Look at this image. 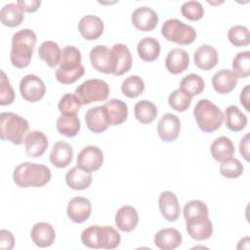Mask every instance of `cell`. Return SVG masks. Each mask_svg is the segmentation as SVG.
Returning <instances> with one entry per match:
<instances>
[{"label": "cell", "instance_id": "8d00e7d4", "mask_svg": "<svg viewBox=\"0 0 250 250\" xmlns=\"http://www.w3.org/2000/svg\"><path fill=\"white\" fill-rule=\"evenodd\" d=\"M205 88L203 78L195 73H189L183 77L180 82V89L190 95L191 97L199 95Z\"/></svg>", "mask_w": 250, "mask_h": 250}, {"label": "cell", "instance_id": "f907efd6", "mask_svg": "<svg viewBox=\"0 0 250 250\" xmlns=\"http://www.w3.org/2000/svg\"><path fill=\"white\" fill-rule=\"evenodd\" d=\"M239 152L246 161H249V133H246L240 140Z\"/></svg>", "mask_w": 250, "mask_h": 250}, {"label": "cell", "instance_id": "74e56055", "mask_svg": "<svg viewBox=\"0 0 250 250\" xmlns=\"http://www.w3.org/2000/svg\"><path fill=\"white\" fill-rule=\"evenodd\" d=\"M145 91V82L139 75H130L121 84V92L124 96L133 99L142 95Z\"/></svg>", "mask_w": 250, "mask_h": 250}, {"label": "cell", "instance_id": "f546056e", "mask_svg": "<svg viewBox=\"0 0 250 250\" xmlns=\"http://www.w3.org/2000/svg\"><path fill=\"white\" fill-rule=\"evenodd\" d=\"M23 9L18 3L4 5L0 11L1 23L8 27L19 26L23 21Z\"/></svg>", "mask_w": 250, "mask_h": 250}, {"label": "cell", "instance_id": "277c9868", "mask_svg": "<svg viewBox=\"0 0 250 250\" xmlns=\"http://www.w3.org/2000/svg\"><path fill=\"white\" fill-rule=\"evenodd\" d=\"M29 130L28 121L14 112H1L0 114V138L14 145H21Z\"/></svg>", "mask_w": 250, "mask_h": 250}, {"label": "cell", "instance_id": "816d5d0a", "mask_svg": "<svg viewBox=\"0 0 250 250\" xmlns=\"http://www.w3.org/2000/svg\"><path fill=\"white\" fill-rule=\"evenodd\" d=\"M240 103L243 105V107L246 109V111H249V85H246L240 93V97H239Z\"/></svg>", "mask_w": 250, "mask_h": 250}, {"label": "cell", "instance_id": "9a60e30c", "mask_svg": "<svg viewBox=\"0 0 250 250\" xmlns=\"http://www.w3.org/2000/svg\"><path fill=\"white\" fill-rule=\"evenodd\" d=\"M158 207L161 215L169 222H175L180 217L181 207L178 197L170 190H165L160 193Z\"/></svg>", "mask_w": 250, "mask_h": 250}, {"label": "cell", "instance_id": "ab89813d", "mask_svg": "<svg viewBox=\"0 0 250 250\" xmlns=\"http://www.w3.org/2000/svg\"><path fill=\"white\" fill-rule=\"evenodd\" d=\"M228 39L235 47L248 46L250 43V32L248 27L241 24L232 25L228 31Z\"/></svg>", "mask_w": 250, "mask_h": 250}, {"label": "cell", "instance_id": "c3c4849f", "mask_svg": "<svg viewBox=\"0 0 250 250\" xmlns=\"http://www.w3.org/2000/svg\"><path fill=\"white\" fill-rule=\"evenodd\" d=\"M15 238L13 233L7 229L0 230V248L3 250H11L14 248Z\"/></svg>", "mask_w": 250, "mask_h": 250}, {"label": "cell", "instance_id": "8fae6325", "mask_svg": "<svg viewBox=\"0 0 250 250\" xmlns=\"http://www.w3.org/2000/svg\"><path fill=\"white\" fill-rule=\"evenodd\" d=\"M159 18L157 13L147 7V6H141L136 8L131 16V21L133 25L141 31H150L153 30L157 23Z\"/></svg>", "mask_w": 250, "mask_h": 250}, {"label": "cell", "instance_id": "4dcf8cb0", "mask_svg": "<svg viewBox=\"0 0 250 250\" xmlns=\"http://www.w3.org/2000/svg\"><path fill=\"white\" fill-rule=\"evenodd\" d=\"M224 120L227 128L232 132L242 131L248 122L247 116L236 105H229L226 108Z\"/></svg>", "mask_w": 250, "mask_h": 250}, {"label": "cell", "instance_id": "30bf717a", "mask_svg": "<svg viewBox=\"0 0 250 250\" xmlns=\"http://www.w3.org/2000/svg\"><path fill=\"white\" fill-rule=\"evenodd\" d=\"M104 163V153L96 146H88L80 150L76 158V166L82 170L93 173L101 168Z\"/></svg>", "mask_w": 250, "mask_h": 250}, {"label": "cell", "instance_id": "e575fe53", "mask_svg": "<svg viewBox=\"0 0 250 250\" xmlns=\"http://www.w3.org/2000/svg\"><path fill=\"white\" fill-rule=\"evenodd\" d=\"M134 114L139 122L143 124H149L155 120L157 116V108L152 102L148 100H142L135 104Z\"/></svg>", "mask_w": 250, "mask_h": 250}, {"label": "cell", "instance_id": "d590c367", "mask_svg": "<svg viewBox=\"0 0 250 250\" xmlns=\"http://www.w3.org/2000/svg\"><path fill=\"white\" fill-rule=\"evenodd\" d=\"M58 132L67 138L75 137L80 130V119L77 115H61L56 122Z\"/></svg>", "mask_w": 250, "mask_h": 250}, {"label": "cell", "instance_id": "d4e9b609", "mask_svg": "<svg viewBox=\"0 0 250 250\" xmlns=\"http://www.w3.org/2000/svg\"><path fill=\"white\" fill-rule=\"evenodd\" d=\"M111 51L113 53L115 62V70L113 72V75L121 76L124 73L128 72L132 67L133 59L131 52L129 48L122 43L114 44L111 48Z\"/></svg>", "mask_w": 250, "mask_h": 250}, {"label": "cell", "instance_id": "5bb4252c", "mask_svg": "<svg viewBox=\"0 0 250 250\" xmlns=\"http://www.w3.org/2000/svg\"><path fill=\"white\" fill-rule=\"evenodd\" d=\"M85 122L88 129L96 134L104 132L110 126L107 111L104 104L89 108L85 113Z\"/></svg>", "mask_w": 250, "mask_h": 250}, {"label": "cell", "instance_id": "2e32d148", "mask_svg": "<svg viewBox=\"0 0 250 250\" xmlns=\"http://www.w3.org/2000/svg\"><path fill=\"white\" fill-rule=\"evenodd\" d=\"M23 143L26 155L32 158L42 156L48 147V139L39 130H33L27 133Z\"/></svg>", "mask_w": 250, "mask_h": 250}, {"label": "cell", "instance_id": "7c38bea8", "mask_svg": "<svg viewBox=\"0 0 250 250\" xmlns=\"http://www.w3.org/2000/svg\"><path fill=\"white\" fill-rule=\"evenodd\" d=\"M181 131V121L173 113H165L158 121L157 133L159 138L166 143L174 142L179 137Z\"/></svg>", "mask_w": 250, "mask_h": 250}, {"label": "cell", "instance_id": "f35d334b", "mask_svg": "<svg viewBox=\"0 0 250 250\" xmlns=\"http://www.w3.org/2000/svg\"><path fill=\"white\" fill-rule=\"evenodd\" d=\"M186 229L192 239L197 241L206 240L213 233V224L207 219L199 224H186Z\"/></svg>", "mask_w": 250, "mask_h": 250}, {"label": "cell", "instance_id": "484cf974", "mask_svg": "<svg viewBox=\"0 0 250 250\" xmlns=\"http://www.w3.org/2000/svg\"><path fill=\"white\" fill-rule=\"evenodd\" d=\"M73 149L71 146L63 141H59L53 146L49 158L52 165L57 168H65L71 162Z\"/></svg>", "mask_w": 250, "mask_h": 250}, {"label": "cell", "instance_id": "5b68a950", "mask_svg": "<svg viewBox=\"0 0 250 250\" xmlns=\"http://www.w3.org/2000/svg\"><path fill=\"white\" fill-rule=\"evenodd\" d=\"M193 115L199 129L205 133L217 131L224 122L222 110L207 99H201L196 103Z\"/></svg>", "mask_w": 250, "mask_h": 250}, {"label": "cell", "instance_id": "b9f144b4", "mask_svg": "<svg viewBox=\"0 0 250 250\" xmlns=\"http://www.w3.org/2000/svg\"><path fill=\"white\" fill-rule=\"evenodd\" d=\"M192 102V97L185 91L179 89L174 90L168 97L169 105L176 111H186Z\"/></svg>", "mask_w": 250, "mask_h": 250}, {"label": "cell", "instance_id": "f1b7e54d", "mask_svg": "<svg viewBox=\"0 0 250 250\" xmlns=\"http://www.w3.org/2000/svg\"><path fill=\"white\" fill-rule=\"evenodd\" d=\"M235 148L233 143L226 136L216 138L210 146L211 156L218 162H222L229 157H232Z\"/></svg>", "mask_w": 250, "mask_h": 250}, {"label": "cell", "instance_id": "cb8c5ba5", "mask_svg": "<svg viewBox=\"0 0 250 250\" xmlns=\"http://www.w3.org/2000/svg\"><path fill=\"white\" fill-rule=\"evenodd\" d=\"M184 217L186 224H199L209 219L207 205L201 200H190L184 206Z\"/></svg>", "mask_w": 250, "mask_h": 250}, {"label": "cell", "instance_id": "83f0119b", "mask_svg": "<svg viewBox=\"0 0 250 250\" xmlns=\"http://www.w3.org/2000/svg\"><path fill=\"white\" fill-rule=\"evenodd\" d=\"M104 106L107 111L110 126H118L126 121L128 117V106L123 101L111 99Z\"/></svg>", "mask_w": 250, "mask_h": 250}, {"label": "cell", "instance_id": "f6af8a7d", "mask_svg": "<svg viewBox=\"0 0 250 250\" xmlns=\"http://www.w3.org/2000/svg\"><path fill=\"white\" fill-rule=\"evenodd\" d=\"M181 13L186 19L195 21L203 18L204 9L202 4L198 1H187L182 4Z\"/></svg>", "mask_w": 250, "mask_h": 250}, {"label": "cell", "instance_id": "8992f818", "mask_svg": "<svg viewBox=\"0 0 250 250\" xmlns=\"http://www.w3.org/2000/svg\"><path fill=\"white\" fill-rule=\"evenodd\" d=\"M162 36L171 42L180 45H189L196 38L195 29L178 19H169L161 27Z\"/></svg>", "mask_w": 250, "mask_h": 250}, {"label": "cell", "instance_id": "d6986e66", "mask_svg": "<svg viewBox=\"0 0 250 250\" xmlns=\"http://www.w3.org/2000/svg\"><path fill=\"white\" fill-rule=\"evenodd\" d=\"M238 76L231 69H221L212 77V86L219 94H229L237 85Z\"/></svg>", "mask_w": 250, "mask_h": 250}, {"label": "cell", "instance_id": "52a82bcc", "mask_svg": "<svg viewBox=\"0 0 250 250\" xmlns=\"http://www.w3.org/2000/svg\"><path fill=\"white\" fill-rule=\"evenodd\" d=\"M109 92L108 84L102 79L96 78L84 81L75 89V95L79 98L82 104L105 101Z\"/></svg>", "mask_w": 250, "mask_h": 250}, {"label": "cell", "instance_id": "7bdbcfd3", "mask_svg": "<svg viewBox=\"0 0 250 250\" xmlns=\"http://www.w3.org/2000/svg\"><path fill=\"white\" fill-rule=\"evenodd\" d=\"M231 66L238 77H248L250 75V52L243 51L237 53L232 60Z\"/></svg>", "mask_w": 250, "mask_h": 250}, {"label": "cell", "instance_id": "681fc988", "mask_svg": "<svg viewBox=\"0 0 250 250\" xmlns=\"http://www.w3.org/2000/svg\"><path fill=\"white\" fill-rule=\"evenodd\" d=\"M17 3L25 11L26 13H34L38 10L41 5L39 0H18Z\"/></svg>", "mask_w": 250, "mask_h": 250}, {"label": "cell", "instance_id": "ac0fdd59", "mask_svg": "<svg viewBox=\"0 0 250 250\" xmlns=\"http://www.w3.org/2000/svg\"><path fill=\"white\" fill-rule=\"evenodd\" d=\"M30 237L36 246L46 248L54 243L56 239V231L51 224L47 222H38L32 227Z\"/></svg>", "mask_w": 250, "mask_h": 250}, {"label": "cell", "instance_id": "3957f363", "mask_svg": "<svg viewBox=\"0 0 250 250\" xmlns=\"http://www.w3.org/2000/svg\"><path fill=\"white\" fill-rule=\"evenodd\" d=\"M82 243L92 249H115L121 241L120 233L110 226L93 225L81 233Z\"/></svg>", "mask_w": 250, "mask_h": 250}, {"label": "cell", "instance_id": "9c48e42d", "mask_svg": "<svg viewBox=\"0 0 250 250\" xmlns=\"http://www.w3.org/2000/svg\"><path fill=\"white\" fill-rule=\"evenodd\" d=\"M21 96L29 103L39 102L46 94L43 80L35 74H26L20 81Z\"/></svg>", "mask_w": 250, "mask_h": 250}, {"label": "cell", "instance_id": "bcb514c9", "mask_svg": "<svg viewBox=\"0 0 250 250\" xmlns=\"http://www.w3.org/2000/svg\"><path fill=\"white\" fill-rule=\"evenodd\" d=\"M0 85V105H9L15 100V92L3 70H1Z\"/></svg>", "mask_w": 250, "mask_h": 250}, {"label": "cell", "instance_id": "4fadbf2b", "mask_svg": "<svg viewBox=\"0 0 250 250\" xmlns=\"http://www.w3.org/2000/svg\"><path fill=\"white\" fill-rule=\"evenodd\" d=\"M92 212L91 201L82 196L71 198L66 207L67 217L76 224H81L87 221Z\"/></svg>", "mask_w": 250, "mask_h": 250}, {"label": "cell", "instance_id": "d6a6232c", "mask_svg": "<svg viewBox=\"0 0 250 250\" xmlns=\"http://www.w3.org/2000/svg\"><path fill=\"white\" fill-rule=\"evenodd\" d=\"M61 56L62 50L59 44L54 41L46 40L39 46L38 57L52 68L60 63Z\"/></svg>", "mask_w": 250, "mask_h": 250}, {"label": "cell", "instance_id": "e0dca14e", "mask_svg": "<svg viewBox=\"0 0 250 250\" xmlns=\"http://www.w3.org/2000/svg\"><path fill=\"white\" fill-rule=\"evenodd\" d=\"M104 28L103 21L95 15H86L82 17L78 23V30L81 36L88 41L98 39L103 34Z\"/></svg>", "mask_w": 250, "mask_h": 250}, {"label": "cell", "instance_id": "44dd1931", "mask_svg": "<svg viewBox=\"0 0 250 250\" xmlns=\"http://www.w3.org/2000/svg\"><path fill=\"white\" fill-rule=\"evenodd\" d=\"M181 232L173 228L159 229L154 234V244L161 250H173L182 244Z\"/></svg>", "mask_w": 250, "mask_h": 250}, {"label": "cell", "instance_id": "60d3db41", "mask_svg": "<svg viewBox=\"0 0 250 250\" xmlns=\"http://www.w3.org/2000/svg\"><path fill=\"white\" fill-rule=\"evenodd\" d=\"M82 104L75 94H64L58 104V108L62 115H76Z\"/></svg>", "mask_w": 250, "mask_h": 250}, {"label": "cell", "instance_id": "7a4b0ae2", "mask_svg": "<svg viewBox=\"0 0 250 250\" xmlns=\"http://www.w3.org/2000/svg\"><path fill=\"white\" fill-rule=\"evenodd\" d=\"M51 178L52 173L47 166L33 162L19 164L13 173V180L20 188H40L47 185Z\"/></svg>", "mask_w": 250, "mask_h": 250}, {"label": "cell", "instance_id": "ba28073f", "mask_svg": "<svg viewBox=\"0 0 250 250\" xmlns=\"http://www.w3.org/2000/svg\"><path fill=\"white\" fill-rule=\"evenodd\" d=\"M89 58L92 66L96 70L105 74H113L115 62L111 49L104 45H96L91 49Z\"/></svg>", "mask_w": 250, "mask_h": 250}, {"label": "cell", "instance_id": "836d02e7", "mask_svg": "<svg viewBox=\"0 0 250 250\" xmlns=\"http://www.w3.org/2000/svg\"><path fill=\"white\" fill-rule=\"evenodd\" d=\"M82 56L79 49L72 45H67L62 50L59 69L73 70L82 65Z\"/></svg>", "mask_w": 250, "mask_h": 250}, {"label": "cell", "instance_id": "7402d4cb", "mask_svg": "<svg viewBox=\"0 0 250 250\" xmlns=\"http://www.w3.org/2000/svg\"><path fill=\"white\" fill-rule=\"evenodd\" d=\"M115 225L124 232H130L136 229L139 223L138 211L131 205L120 207L115 214Z\"/></svg>", "mask_w": 250, "mask_h": 250}, {"label": "cell", "instance_id": "6da1fadb", "mask_svg": "<svg viewBox=\"0 0 250 250\" xmlns=\"http://www.w3.org/2000/svg\"><path fill=\"white\" fill-rule=\"evenodd\" d=\"M36 42L37 36L32 29L23 28L14 33L10 53L11 63L17 68L28 66Z\"/></svg>", "mask_w": 250, "mask_h": 250}, {"label": "cell", "instance_id": "603a6c76", "mask_svg": "<svg viewBox=\"0 0 250 250\" xmlns=\"http://www.w3.org/2000/svg\"><path fill=\"white\" fill-rule=\"evenodd\" d=\"M194 64L202 70H210L218 63V52L217 50L207 44L199 46L193 54Z\"/></svg>", "mask_w": 250, "mask_h": 250}, {"label": "cell", "instance_id": "1f68e13d", "mask_svg": "<svg viewBox=\"0 0 250 250\" xmlns=\"http://www.w3.org/2000/svg\"><path fill=\"white\" fill-rule=\"evenodd\" d=\"M160 43L153 37H144L137 45L138 55L145 62H153L160 55Z\"/></svg>", "mask_w": 250, "mask_h": 250}, {"label": "cell", "instance_id": "ffe728a7", "mask_svg": "<svg viewBox=\"0 0 250 250\" xmlns=\"http://www.w3.org/2000/svg\"><path fill=\"white\" fill-rule=\"evenodd\" d=\"M189 65V56L187 51L181 48L170 50L165 59V66L172 74L184 72Z\"/></svg>", "mask_w": 250, "mask_h": 250}, {"label": "cell", "instance_id": "4316f807", "mask_svg": "<svg viewBox=\"0 0 250 250\" xmlns=\"http://www.w3.org/2000/svg\"><path fill=\"white\" fill-rule=\"evenodd\" d=\"M92 174L82 170L78 166L72 167L65 174L66 185L74 190H83L88 188L92 184Z\"/></svg>", "mask_w": 250, "mask_h": 250}, {"label": "cell", "instance_id": "ee69618b", "mask_svg": "<svg viewBox=\"0 0 250 250\" xmlns=\"http://www.w3.org/2000/svg\"><path fill=\"white\" fill-rule=\"evenodd\" d=\"M220 173L225 178L235 179L243 173V165L237 158L229 157L221 162Z\"/></svg>", "mask_w": 250, "mask_h": 250}, {"label": "cell", "instance_id": "7dc6e473", "mask_svg": "<svg viewBox=\"0 0 250 250\" xmlns=\"http://www.w3.org/2000/svg\"><path fill=\"white\" fill-rule=\"evenodd\" d=\"M84 73H85V68L82 64L81 66L73 70H62L57 68L55 75L58 82L62 84H72L75 81H77L79 78H81L84 75Z\"/></svg>", "mask_w": 250, "mask_h": 250}]
</instances>
